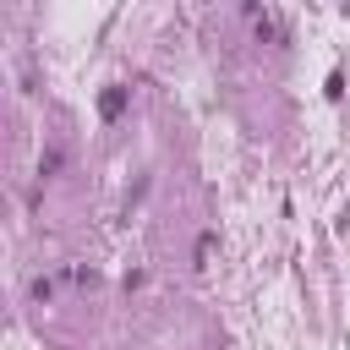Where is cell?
Segmentation results:
<instances>
[{
	"instance_id": "obj_1",
	"label": "cell",
	"mask_w": 350,
	"mask_h": 350,
	"mask_svg": "<svg viewBox=\"0 0 350 350\" xmlns=\"http://www.w3.org/2000/svg\"><path fill=\"white\" fill-rule=\"evenodd\" d=\"M120 109H126V88H109V93L98 98V115H104V120H115Z\"/></svg>"
}]
</instances>
